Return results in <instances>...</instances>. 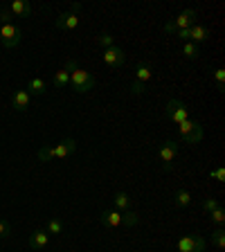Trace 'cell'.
I'll use <instances>...</instances> for the list:
<instances>
[{
	"mask_svg": "<svg viewBox=\"0 0 225 252\" xmlns=\"http://www.w3.org/2000/svg\"><path fill=\"white\" fill-rule=\"evenodd\" d=\"M164 110H167V117H169V120H171L176 126L183 124L185 120H189V117H192V115H189V108H187V106H185L180 99H169V101H167V108H164Z\"/></svg>",
	"mask_w": 225,
	"mask_h": 252,
	"instance_id": "cell-9",
	"label": "cell"
},
{
	"mask_svg": "<svg viewBox=\"0 0 225 252\" xmlns=\"http://www.w3.org/2000/svg\"><path fill=\"white\" fill-rule=\"evenodd\" d=\"M27 243H30V248H34V250H43V248L50 243V234H47L45 230H34Z\"/></svg>",
	"mask_w": 225,
	"mask_h": 252,
	"instance_id": "cell-15",
	"label": "cell"
},
{
	"mask_svg": "<svg viewBox=\"0 0 225 252\" xmlns=\"http://www.w3.org/2000/svg\"><path fill=\"white\" fill-rule=\"evenodd\" d=\"M70 86L74 88V93L84 94V93H88V90L95 88V77L81 68H74L72 72H70Z\"/></svg>",
	"mask_w": 225,
	"mask_h": 252,
	"instance_id": "cell-6",
	"label": "cell"
},
{
	"mask_svg": "<svg viewBox=\"0 0 225 252\" xmlns=\"http://www.w3.org/2000/svg\"><path fill=\"white\" fill-rule=\"evenodd\" d=\"M21 30L14 25V23H0V43L7 47V50H14L18 43H21Z\"/></svg>",
	"mask_w": 225,
	"mask_h": 252,
	"instance_id": "cell-8",
	"label": "cell"
},
{
	"mask_svg": "<svg viewBox=\"0 0 225 252\" xmlns=\"http://www.w3.org/2000/svg\"><path fill=\"white\" fill-rule=\"evenodd\" d=\"M210 219L214 220L216 225H223V223H225V212H223V207H216V210H212V212H210Z\"/></svg>",
	"mask_w": 225,
	"mask_h": 252,
	"instance_id": "cell-25",
	"label": "cell"
},
{
	"mask_svg": "<svg viewBox=\"0 0 225 252\" xmlns=\"http://www.w3.org/2000/svg\"><path fill=\"white\" fill-rule=\"evenodd\" d=\"M183 54H185L187 59H198L200 50H198V45H196V43L187 41V43H183Z\"/></svg>",
	"mask_w": 225,
	"mask_h": 252,
	"instance_id": "cell-21",
	"label": "cell"
},
{
	"mask_svg": "<svg viewBox=\"0 0 225 252\" xmlns=\"http://www.w3.org/2000/svg\"><path fill=\"white\" fill-rule=\"evenodd\" d=\"M216 207H221L219 200H216V198H205V200H203V210L207 212V214H210L212 210H216Z\"/></svg>",
	"mask_w": 225,
	"mask_h": 252,
	"instance_id": "cell-27",
	"label": "cell"
},
{
	"mask_svg": "<svg viewBox=\"0 0 225 252\" xmlns=\"http://www.w3.org/2000/svg\"><path fill=\"white\" fill-rule=\"evenodd\" d=\"M151 77H153V65L149 61H140L137 63V68H135V81L133 84H140V86H144L147 81H151Z\"/></svg>",
	"mask_w": 225,
	"mask_h": 252,
	"instance_id": "cell-12",
	"label": "cell"
},
{
	"mask_svg": "<svg viewBox=\"0 0 225 252\" xmlns=\"http://www.w3.org/2000/svg\"><path fill=\"white\" fill-rule=\"evenodd\" d=\"M178 151H180V144L176 140L162 142V147L158 149V160L162 162L164 171H171L173 169V162H176V158H178Z\"/></svg>",
	"mask_w": 225,
	"mask_h": 252,
	"instance_id": "cell-5",
	"label": "cell"
},
{
	"mask_svg": "<svg viewBox=\"0 0 225 252\" xmlns=\"http://www.w3.org/2000/svg\"><path fill=\"white\" fill-rule=\"evenodd\" d=\"M7 9L11 11V16H30L32 14V7L27 5L25 0H14Z\"/></svg>",
	"mask_w": 225,
	"mask_h": 252,
	"instance_id": "cell-18",
	"label": "cell"
},
{
	"mask_svg": "<svg viewBox=\"0 0 225 252\" xmlns=\"http://www.w3.org/2000/svg\"><path fill=\"white\" fill-rule=\"evenodd\" d=\"M210 36H212V32L207 30L205 25H196V23H194V25L189 27V41L196 43V45H198V43L210 41Z\"/></svg>",
	"mask_w": 225,
	"mask_h": 252,
	"instance_id": "cell-14",
	"label": "cell"
},
{
	"mask_svg": "<svg viewBox=\"0 0 225 252\" xmlns=\"http://www.w3.org/2000/svg\"><path fill=\"white\" fill-rule=\"evenodd\" d=\"M210 178H212V180H219V183H223V180H225V169H223V167L212 169V171H210Z\"/></svg>",
	"mask_w": 225,
	"mask_h": 252,
	"instance_id": "cell-26",
	"label": "cell"
},
{
	"mask_svg": "<svg viewBox=\"0 0 225 252\" xmlns=\"http://www.w3.org/2000/svg\"><path fill=\"white\" fill-rule=\"evenodd\" d=\"M30 104H32V94L27 93V90H16V93L11 94V106H14L16 110L25 113V110L30 108Z\"/></svg>",
	"mask_w": 225,
	"mask_h": 252,
	"instance_id": "cell-13",
	"label": "cell"
},
{
	"mask_svg": "<svg viewBox=\"0 0 225 252\" xmlns=\"http://www.w3.org/2000/svg\"><path fill=\"white\" fill-rule=\"evenodd\" d=\"M70 84V70L68 68H61L52 74V86L54 88H65Z\"/></svg>",
	"mask_w": 225,
	"mask_h": 252,
	"instance_id": "cell-17",
	"label": "cell"
},
{
	"mask_svg": "<svg viewBox=\"0 0 225 252\" xmlns=\"http://www.w3.org/2000/svg\"><path fill=\"white\" fill-rule=\"evenodd\" d=\"M45 232H47V234H61V232H63V223L59 219H50V220H47V225H45Z\"/></svg>",
	"mask_w": 225,
	"mask_h": 252,
	"instance_id": "cell-22",
	"label": "cell"
},
{
	"mask_svg": "<svg viewBox=\"0 0 225 252\" xmlns=\"http://www.w3.org/2000/svg\"><path fill=\"white\" fill-rule=\"evenodd\" d=\"M7 236H11V225L5 223V220H0V239H7Z\"/></svg>",
	"mask_w": 225,
	"mask_h": 252,
	"instance_id": "cell-29",
	"label": "cell"
},
{
	"mask_svg": "<svg viewBox=\"0 0 225 252\" xmlns=\"http://www.w3.org/2000/svg\"><path fill=\"white\" fill-rule=\"evenodd\" d=\"M126 63V54L120 45H113L108 50H104V65L108 68H122Z\"/></svg>",
	"mask_w": 225,
	"mask_h": 252,
	"instance_id": "cell-10",
	"label": "cell"
},
{
	"mask_svg": "<svg viewBox=\"0 0 225 252\" xmlns=\"http://www.w3.org/2000/svg\"><path fill=\"white\" fill-rule=\"evenodd\" d=\"M214 79H216V86H219V90H223V84H225V70L219 68L214 72Z\"/></svg>",
	"mask_w": 225,
	"mask_h": 252,
	"instance_id": "cell-28",
	"label": "cell"
},
{
	"mask_svg": "<svg viewBox=\"0 0 225 252\" xmlns=\"http://www.w3.org/2000/svg\"><path fill=\"white\" fill-rule=\"evenodd\" d=\"M178 133L180 137H183V142H187V144H198L200 140H203V126H200V122L196 120H185L183 124H178Z\"/></svg>",
	"mask_w": 225,
	"mask_h": 252,
	"instance_id": "cell-4",
	"label": "cell"
},
{
	"mask_svg": "<svg viewBox=\"0 0 225 252\" xmlns=\"http://www.w3.org/2000/svg\"><path fill=\"white\" fill-rule=\"evenodd\" d=\"M205 246H207V241L200 234H185L176 241L178 252H205Z\"/></svg>",
	"mask_w": 225,
	"mask_h": 252,
	"instance_id": "cell-7",
	"label": "cell"
},
{
	"mask_svg": "<svg viewBox=\"0 0 225 252\" xmlns=\"http://www.w3.org/2000/svg\"><path fill=\"white\" fill-rule=\"evenodd\" d=\"M194 21H196V9H185L183 14H178L173 21H169V23H164V27H162V32L164 34H176V32H180V30H189V27L194 25Z\"/></svg>",
	"mask_w": 225,
	"mask_h": 252,
	"instance_id": "cell-3",
	"label": "cell"
},
{
	"mask_svg": "<svg viewBox=\"0 0 225 252\" xmlns=\"http://www.w3.org/2000/svg\"><path fill=\"white\" fill-rule=\"evenodd\" d=\"M79 21H81V18H79L77 11H72V9L63 11V14L57 18V27L59 30H63V32H72V30H77L79 27Z\"/></svg>",
	"mask_w": 225,
	"mask_h": 252,
	"instance_id": "cell-11",
	"label": "cell"
},
{
	"mask_svg": "<svg viewBox=\"0 0 225 252\" xmlns=\"http://www.w3.org/2000/svg\"><path fill=\"white\" fill-rule=\"evenodd\" d=\"M115 207H117V212H126L129 207H131V198H129L124 191H117L115 194Z\"/></svg>",
	"mask_w": 225,
	"mask_h": 252,
	"instance_id": "cell-20",
	"label": "cell"
},
{
	"mask_svg": "<svg viewBox=\"0 0 225 252\" xmlns=\"http://www.w3.org/2000/svg\"><path fill=\"white\" fill-rule=\"evenodd\" d=\"M212 241H214V246L219 248V250H223V248H225V232H223V227H216V230L212 232Z\"/></svg>",
	"mask_w": 225,
	"mask_h": 252,
	"instance_id": "cell-23",
	"label": "cell"
},
{
	"mask_svg": "<svg viewBox=\"0 0 225 252\" xmlns=\"http://www.w3.org/2000/svg\"><path fill=\"white\" fill-rule=\"evenodd\" d=\"M97 43H99V45L104 47V50H108V47L115 45V38L110 36L108 32H104V34H99V36H97Z\"/></svg>",
	"mask_w": 225,
	"mask_h": 252,
	"instance_id": "cell-24",
	"label": "cell"
},
{
	"mask_svg": "<svg viewBox=\"0 0 225 252\" xmlns=\"http://www.w3.org/2000/svg\"><path fill=\"white\" fill-rule=\"evenodd\" d=\"M99 223L108 227H120V225H137L140 223V214L137 212H101Z\"/></svg>",
	"mask_w": 225,
	"mask_h": 252,
	"instance_id": "cell-2",
	"label": "cell"
},
{
	"mask_svg": "<svg viewBox=\"0 0 225 252\" xmlns=\"http://www.w3.org/2000/svg\"><path fill=\"white\" fill-rule=\"evenodd\" d=\"M173 205H176V207H187V205H192V194H189L187 189L176 191V196H173Z\"/></svg>",
	"mask_w": 225,
	"mask_h": 252,
	"instance_id": "cell-19",
	"label": "cell"
},
{
	"mask_svg": "<svg viewBox=\"0 0 225 252\" xmlns=\"http://www.w3.org/2000/svg\"><path fill=\"white\" fill-rule=\"evenodd\" d=\"M45 90H47L45 79L34 77V79H30V81H27V93H30V94H45Z\"/></svg>",
	"mask_w": 225,
	"mask_h": 252,
	"instance_id": "cell-16",
	"label": "cell"
},
{
	"mask_svg": "<svg viewBox=\"0 0 225 252\" xmlns=\"http://www.w3.org/2000/svg\"><path fill=\"white\" fill-rule=\"evenodd\" d=\"M74 149H77V142L72 140V137H65V140H61L59 144H54V147H43L38 149L36 158L41 160V162H50V160H65L68 156H72Z\"/></svg>",
	"mask_w": 225,
	"mask_h": 252,
	"instance_id": "cell-1",
	"label": "cell"
}]
</instances>
